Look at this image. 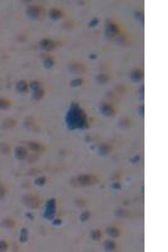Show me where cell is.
Wrapping results in <instances>:
<instances>
[{
	"mask_svg": "<svg viewBox=\"0 0 168 252\" xmlns=\"http://www.w3.org/2000/svg\"><path fill=\"white\" fill-rule=\"evenodd\" d=\"M80 109L76 105H72L66 116V123L68 127L73 129L81 126L82 117Z\"/></svg>",
	"mask_w": 168,
	"mask_h": 252,
	"instance_id": "6da1fadb",
	"label": "cell"
},
{
	"mask_svg": "<svg viewBox=\"0 0 168 252\" xmlns=\"http://www.w3.org/2000/svg\"><path fill=\"white\" fill-rule=\"evenodd\" d=\"M56 213V201L54 198L49 199L45 205L43 213L44 218L46 219H52L55 216Z\"/></svg>",
	"mask_w": 168,
	"mask_h": 252,
	"instance_id": "7a4b0ae2",
	"label": "cell"
},
{
	"mask_svg": "<svg viewBox=\"0 0 168 252\" xmlns=\"http://www.w3.org/2000/svg\"><path fill=\"white\" fill-rule=\"evenodd\" d=\"M22 201L24 205L31 209H36L40 204L39 198L36 195L30 194L23 196Z\"/></svg>",
	"mask_w": 168,
	"mask_h": 252,
	"instance_id": "3957f363",
	"label": "cell"
},
{
	"mask_svg": "<svg viewBox=\"0 0 168 252\" xmlns=\"http://www.w3.org/2000/svg\"><path fill=\"white\" fill-rule=\"evenodd\" d=\"M95 180L91 176L83 175L72 178L70 180V183L74 186H85L92 184Z\"/></svg>",
	"mask_w": 168,
	"mask_h": 252,
	"instance_id": "277c9868",
	"label": "cell"
},
{
	"mask_svg": "<svg viewBox=\"0 0 168 252\" xmlns=\"http://www.w3.org/2000/svg\"><path fill=\"white\" fill-rule=\"evenodd\" d=\"M26 13L29 18L38 19L40 18L44 14L43 9L38 5H32L28 6Z\"/></svg>",
	"mask_w": 168,
	"mask_h": 252,
	"instance_id": "5b68a950",
	"label": "cell"
},
{
	"mask_svg": "<svg viewBox=\"0 0 168 252\" xmlns=\"http://www.w3.org/2000/svg\"><path fill=\"white\" fill-rule=\"evenodd\" d=\"M26 145L30 150L35 152H42L45 150L44 146L37 142L29 141L26 142Z\"/></svg>",
	"mask_w": 168,
	"mask_h": 252,
	"instance_id": "8992f818",
	"label": "cell"
},
{
	"mask_svg": "<svg viewBox=\"0 0 168 252\" xmlns=\"http://www.w3.org/2000/svg\"><path fill=\"white\" fill-rule=\"evenodd\" d=\"M40 45L41 48L46 51H51L55 48L56 43L49 39L44 38L40 42Z\"/></svg>",
	"mask_w": 168,
	"mask_h": 252,
	"instance_id": "52a82bcc",
	"label": "cell"
},
{
	"mask_svg": "<svg viewBox=\"0 0 168 252\" xmlns=\"http://www.w3.org/2000/svg\"><path fill=\"white\" fill-rule=\"evenodd\" d=\"M15 155L18 160H23L28 156V151L25 147L18 146L15 148Z\"/></svg>",
	"mask_w": 168,
	"mask_h": 252,
	"instance_id": "ba28073f",
	"label": "cell"
},
{
	"mask_svg": "<svg viewBox=\"0 0 168 252\" xmlns=\"http://www.w3.org/2000/svg\"><path fill=\"white\" fill-rule=\"evenodd\" d=\"M17 122L15 119L12 118H9L3 121L2 127V129L8 130L13 129L16 125Z\"/></svg>",
	"mask_w": 168,
	"mask_h": 252,
	"instance_id": "9c48e42d",
	"label": "cell"
},
{
	"mask_svg": "<svg viewBox=\"0 0 168 252\" xmlns=\"http://www.w3.org/2000/svg\"><path fill=\"white\" fill-rule=\"evenodd\" d=\"M25 127L27 129L36 131L38 130V126L36 124V121L33 117H29L26 118L24 122Z\"/></svg>",
	"mask_w": 168,
	"mask_h": 252,
	"instance_id": "30bf717a",
	"label": "cell"
},
{
	"mask_svg": "<svg viewBox=\"0 0 168 252\" xmlns=\"http://www.w3.org/2000/svg\"><path fill=\"white\" fill-rule=\"evenodd\" d=\"M16 88L18 92L25 93L28 91V85L25 80H22L17 83Z\"/></svg>",
	"mask_w": 168,
	"mask_h": 252,
	"instance_id": "8fae6325",
	"label": "cell"
},
{
	"mask_svg": "<svg viewBox=\"0 0 168 252\" xmlns=\"http://www.w3.org/2000/svg\"><path fill=\"white\" fill-rule=\"evenodd\" d=\"M62 16L61 11L57 9H53L49 13V16L53 20H57L60 19Z\"/></svg>",
	"mask_w": 168,
	"mask_h": 252,
	"instance_id": "7c38bea8",
	"label": "cell"
},
{
	"mask_svg": "<svg viewBox=\"0 0 168 252\" xmlns=\"http://www.w3.org/2000/svg\"><path fill=\"white\" fill-rule=\"evenodd\" d=\"M12 105V101L6 98H0V110H4L9 109Z\"/></svg>",
	"mask_w": 168,
	"mask_h": 252,
	"instance_id": "4fadbf2b",
	"label": "cell"
},
{
	"mask_svg": "<svg viewBox=\"0 0 168 252\" xmlns=\"http://www.w3.org/2000/svg\"><path fill=\"white\" fill-rule=\"evenodd\" d=\"M29 238V233L28 230L26 228L22 229L20 231L19 236L20 242L22 243H25L28 241Z\"/></svg>",
	"mask_w": 168,
	"mask_h": 252,
	"instance_id": "5bb4252c",
	"label": "cell"
},
{
	"mask_svg": "<svg viewBox=\"0 0 168 252\" xmlns=\"http://www.w3.org/2000/svg\"><path fill=\"white\" fill-rule=\"evenodd\" d=\"M45 95V91L43 89L39 88L36 91H34L33 94V98L34 99L39 101L43 98Z\"/></svg>",
	"mask_w": 168,
	"mask_h": 252,
	"instance_id": "9a60e30c",
	"label": "cell"
},
{
	"mask_svg": "<svg viewBox=\"0 0 168 252\" xmlns=\"http://www.w3.org/2000/svg\"><path fill=\"white\" fill-rule=\"evenodd\" d=\"M2 225L3 227L8 229H12L15 227V222L12 219L6 218L3 220L2 222Z\"/></svg>",
	"mask_w": 168,
	"mask_h": 252,
	"instance_id": "2e32d148",
	"label": "cell"
},
{
	"mask_svg": "<svg viewBox=\"0 0 168 252\" xmlns=\"http://www.w3.org/2000/svg\"><path fill=\"white\" fill-rule=\"evenodd\" d=\"M11 151V147L9 144L2 143L0 144V152L4 154H8Z\"/></svg>",
	"mask_w": 168,
	"mask_h": 252,
	"instance_id": "e0dca14e",
	"label": "cell"
},
{
	"mask_svg": "<svg viewBox=\"0 0 168 252\" xmlns=\"http://www.w3.org/2000/svg\"><path fill=\"white\" fill-rule=\"evenodd\" d=\"M46 182V178L44 177H40L36 178L34 181V184L39 187L44 185Z\"/></svg>",
	"mask_w": 168,
	"mask_h": 252,
	"instance_id": "ac0fdd59",
	"label": "cell"
},
{
	"mask_svg": "<svg viewBox=\"0 0 168 252\" xmlns=\"http://www.w3.org/2000/svg\"><path fill=\"white\" fill-rule=\"evenodd\" d=\"M70 70L74 73H80L82 72L83 70V67L81 65L74 64L72 65L70 67Z\"/></svg>",
	"mask_w": 168,
	"mask_h": 252,
	"instance_id": "d6986e66",
	"label": "cell"
},
{
	"mask_svg": "<svg viewBox=\"0 0 168 252\" xmlns=\"http://www.w3.org/2000/svg\"><path fill=\"white\" fill-rule=\"evenodd\" d=\"M106 232H107V234L108 235L113 236V237H116V236H118V234H119V232L115 228H108L107 229Z\"/></svg>",
	"mask_w": 168,
	"mask_h": 252,
	"instance_id": "ffe728a7",
	"label": "cell"
},
{
	"mask_svg": "<svg viewBox=\"0 0 168 252\" xmlns=\"http://www.w3.org/2000/svg\"><path fill=\"white\" fill-rule=\"evenodd\" d=\"M53 64V60L52 59H50V58H47L44 60V66L46 69H49L52 68Z\"/></svg>",
	"mask_w": 168,
	"mask_h": 252,
	"instance_id": "44dd1931",
	"label": "cell"
},
{
	"mask_svg": "<svg viewBox=\"0 0 168 252\" xmlns=\"http://www.w3.org/2000/svg\"><path fill=\"white\" fill-rule=\"evenodd\" d=\"M8 245L7 243L4 240H0V251L4 252L7 250Z\"/></svg>",
	"mask_w": 168,
	"mask_h": 252,
	"instance_id": "7402d4cb",
	"label": "cell"
},
{
	"mask_svg": "<svg viewBox=\"0 0 168 252\" xmlns=\"http://www.w3.org/2000/svg\"><path fill=\"white\" fill-rule=\"evenodd\" d=\"M30 87L33 91H35L40 88V84L38 81H34L30 83Z\"/></svg>",
	"mask_w": 168,
	"mask_h": 252,
	"instance_id": "603a6c76",
	"label": "cell"
},
{
	"mask_svg": "<svg viewBox=\"0 0 168 252\" xmlns=\"http://www.w3.org/2000/svg\"><path fill=\"white\" fill-rule=\"evenodd\" d=\"M101 233L99 231H95L91 233V237L93 240H98L101 238Z\"/></svg>",
	"mask_w": 168,
	"mask_h": 252,
	"instance_id": "cb8c5ba5",
	"label": "cell"
},
{
	"mask_svg": "<svg viewBox=\"0 0 168 252\" xmlns=\"http://www.w3.org/2000/svg\"><path fill=\"white\" fill-rule=\"evenodd\" d=\"M90 216V213L86 211V212H83L81 214V216H80V219L81 221L82 222H84V221H86Z\"/></svg>",
	"mask_w": 168,
	"mask_h": 252,
	"instance_id": "d4e9b609",
	"label": "cell"
},
{
	"mask_svg": "<svg viewBox=\"0 0 168 252\" xmlns=\"http://www.w3.org/2000/svg\"><path fill=\"white\" fill-rule=\"evenodd\" d=\"M105 247L107 250H112L115 247V244L113 242L107 241L105 243Z\"/></svg>",
	"mask_w": 168,
	"mask_h": 252,
	"instance_id": "484cf974",
	"label": "cell"
},
{
	"mask_svg": "<svg viewBox=\"0 0 168 252\" xmlns=\"http://www.w3.org/2000/svg\"><path fill=\"white\" fill-rule=\"evenodd\" d=\"M81 83H82V80L80 79H76L72 81L71 84L72 86L75 87L81 85Z\"/></svg>",
	"mask_w": 168,
	"mask_h": 252,
	"instance_id": "4316f807",
	"label": "cell"
},
{
	"mask_svg": "<svg viewBox=\"0 0 168 252\" xmlns=\"http://www.w3.org/2000/svg\"><path fill=\"white\" fill-rule=\"evenodd\" d=\"M5 194V188L2 185H0V199L4 198Z\"/></svg>",
	"mask_w": 168,
	"mask_h": 252,
	"instance_id": "83f0119b",
	"label": "cell"
},
{
	"mask_svg": "<svg viewBox=\"0 0 168 252\" xmlns=\"http://www.w3.org/2000/svg\"><path fill=\"white\" fill-rule=\"evenodd\" d=\"M62 223V220L59 219H55L53 222V224L56 226H59L61 225Z\"/></svg>",
	"mask_w": 168,
	"mask_h": 252,
	"instance_id": "f1b7e54d",
	"label": "cell"
},
{
	"mask_svg": "<svg viewBox=\"0 0 168 252\" xmlns=\"http://www.w3.org/2000/svg\"><path fill=\"white\" fill-rule=\"evenodd\" d=\"M98 21L97 19H93V20L91 22H90V26H91V27H93V26H95V25H96L97 23H98Z\"/></svg>",
	"mask_w": 168,
	"mask_h": 252,
	"instance_id": "f546056e",
	"label": "cell"
},
{
	"mask_svg": "<svg viewBox=\"0 0 168 252\" xmlns=\"http://www.w3.org/2000/svg\"><path fill=\"white\" fill-rule=\"evenodd\" d=\"M26 216H27V217L29 219L31 220H33V219L34 216H33V214H32L31 213H26Z\"/></svg>",
	"mask_w": 168,
	"mask_h": 252,
	"instance_id": "4dcf8cb0",
	"label": "cell"
},
{
	"mask_svg": "<svg viewBox=\"0 0 168 252\" xmlns=\"http://www.w3.org/2000/svg\"><path fill=\"white\" fill-rule=\"evenodd\" d=\"M114 188H116V189H118L120 188V185L118 184H115L114 185Z\"/></svg>",
	"mask_w": 168,
	"mask_h": 252,
	"instance_id": "1f68e13d",
	"label": "cell"
},
{
	"mask_svg": "<svg viewBox=\"0 0 168 252\" xmlns=\"http://www.w3.org/2000/svg\"><path fill=\"white\" fill-rule=\"evenodd\" d=\"M95 55H91V56H90V58H91V59H95Z\"/></svg>",
	"mask_w": 168,
	"mask_h": 252,
	"instance_id": "d6a6232c",
	"label": "cell"
}]
</instances>
